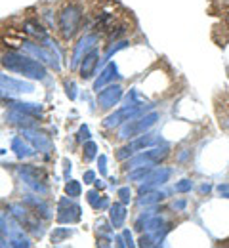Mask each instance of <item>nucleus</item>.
<instances>
[{
	"label": "nucleus",
	"instance_id": "nucleus-3",
	"mask_svg": "<svg viewBox=\"0 0 229 248\" xmlns=\"http://www.w3.org/2000/svg\"><path fill=\"white\" fill-rule=\"evenodd\" d=\"M96 63H98V52H90L88 56H84L82 69H80V73H82V78H90V77H92Z\"/></svg>",
	"mask_w": 229,
	"mask_h": 248
},
{
	"label": "nucleus",
	"instance_id": "nucleus-1",
	"mask_svg": "<svg viewBox=\"0 0 229 248\" xmlns=\"http://www.w3.org/2000/svg\"><path fill=\"white\" fill-rule=\"evenodd\" d=\"M4 65L10 69V71H15L19 75H25V77H31V78H44V69L38 62H33L29 58H23V56H6L4 58Z\"/></svg>",
	"mask_w": 229,
	"mask_h": 248
},
{
	"label": "nucleus",
	"instance_id": "nucleus-2",
	"mask_svg": "<svg viewBox=\"0 0 229 248\" xmlns=\"http://www.w3.org/2000/svg\"><path fill=\"white\" fill-rule=\"evenodd\" d=\"M78 23H80V10L76 6H69L60 16V29H61L65 38L73 36V32L76 31Z\"/></svg>",
	"mask_w": 229,
	"mask_h": 248
},
{
	"label": "nucleus",
	"instance_id": "nucleus-4",
	"mask_svg": "<svg viewBox=\"0 0 229 248\" xmlns=\"http://www.w3.org/2000/svg\"><path fill=\"white\" fill-rule=\"evenodd\" d=\"M67 193H71V195H78V186H76V184H73L71 187L67 186Z\"/></svg>",
	"mask_w": 229,
	"mask_h": 248
}]
</instances>
